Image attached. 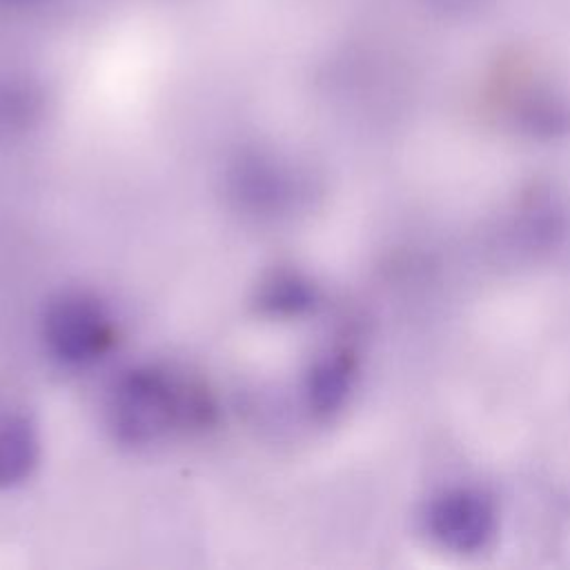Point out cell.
<instances>
[{
    "label": "cell",
    "instance_id": "obj_1",
    "mask_svg": "<svg viewBox=\"0 0 570 570\" xmlns=\"http://www.w3.org/2000/svg\"><path fill=\"white\" fill-rule=\"evenodd\" d=\"M207 394L158 367L125 372L107 405L109 428L116 439L129 445L158 441L176 428L207 425L212 419Z\"/></svg>",
    "mask_w": 570,
    "mask_h": 570
},
{
    "label": "cell",
    "instance_id": "obj_2",
    "mask_svg": "<svg viewBox=\"0 0 570 570\" xmlns=\"http://www.w3.org/2000/svg\"><path fill=\"white\" fill-rule=\"evenodd\" d=\"M42 336L51 356L60 363L89 365L109 350L114 327L98 298L82 292H65L47 305Z\"/></svg>",
    "mask_w": 570,
    "mask_h": 570
},
{
    "label": "cell",
    "instance_id": "obj_3",
    "mask_svg": "<svg viewBox=\"0 0 570 570\" xmlns=\"http://www.w3.org/2000/svg\"><path fill=\"white\" fill-rule=\"evenodd\" d=\"M428 534L445 550L470 554L483 550L497 534V505L479 488L454 485L434 494L423 512Z\"/></svg>",
    "mask_w": 570,
    "mask_h": 570
},
{
    "label": "cell",
    "instance_id": "obj_4",
    "mask_svg": "<svg viewBox=\"0 0 570 570\" xmlns=\"http://www.w3.org/2000/svg\"><path fill=\"white\" fill-rule=\"evenodd\" d=\"M354 379H356V358L352 352L336 347L321 354L312 363L305 376L307 407L318 419H327L336 414L345 405L354 387Z\"/></svg>",
    "mask_w": 570,
    "mask_h": 570
},
{
    "label": "cell",
    "instance_id": "obj_5",
    "mask_svg": "<svg viewBox=\"0 0 570 570\" xmlns=\"http://www.w3.org/2000/svg\"><path fill=\"white\" fill-rule=\"evenodd\" d=\"M38 432L24 414L0 419V488L22 483L38 463Z\"/></svg>",
    "mask_w": 570,
    "mask_h": 570
},
{
    "label": "cell",
    "instance_id": "obj_6",
    "mask_svg": "<svg viewBox=\"0 0 570 570\" xmlns=\"http://www.w3.org/2000/svg\"><path fill=\"white\" fill-rule=\"evenodd\" d=\"M316 303L314 285L296 272H274L258 289V307L274 316H296Z\"/></svg>",
    "mask_w": 570,
    "mask_h": 570
}]
</instances>
